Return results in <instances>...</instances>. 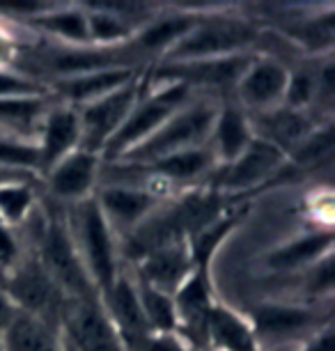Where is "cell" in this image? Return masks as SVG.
<instances>
[{"label": "cell", "instance_id": "6da1fadb", "mask_svg": "<svg viewBox=\"0 0 335 351\" xmlns=\"http://www.w3.org/2000/svg\"><path fill=\"white\" fill-rule=\"evenodd\" d=\"M216 115H219V110L209 104L184 106L166 124H161L147 141L129 149L122 158L131 163H152L156 158L177 154V152L202 147V143L212 138Z\"/></svg>", "mask_w": 335, "mask_h": 351}, {"label": "cell", "instance_id": "7a4b0ae2", "mask_svg": "<svg viewBox=\"0 0 335 351\" xmlns=\"http://www.w3.org/2000/svg\"><path fill=\"white\" fill-rule=\"evenodd\" d=\"M255 39L258 30L241 19H198L193 30L168 51V58L170 62H193L241 56Z\"/></svg>", "mask_w": 335, "mask_h": 351}, {"label": "cell", "instance_id": "3957f363", "mask_svg": "<svg viewBox=\"0 0 335 351\" xmlns=\"http://www.w3.org/2000/svg\"><path fill=\"white\" fill-rule=\"evenodd\" d=\"M188 88L182 83H168L166 88L154 92L145 99H138L134 110L129 112V117L124 120L120 131L110 138L106 145L108 156H124L129 149H134L136 145L147 141L161 124H166L177 110H182L186 106Z\"/></svg>", "mask_w": 335, "mask_h": 351}, {"label": "cell", "instance_id": "277c9868", "mask_svg": "<svg viewBox=\"0 0 335 351\" xmlns=\"http://www.w3.org/2000/svg\"><path fill=\"white\" fill-rule=\"evenodd\" d=\"M138 99H140V85L138 81H131L97 101L85 104L83 110L78 112L83 149L95 152V154L106 149L108 141L120 131Z\"/></svg>", "mask_w": 335, "mask_h": 351}, {"label": "cell", "instance_id": "5b68a950", "mask_svg": "<svg viewBox=\"0 0 335 351\" xmlns=\"http://www.w3.org/2000/svg\"><path fill=\"white\" fill-rule=\"evenodd\" d=\"M81 260L88 269L92 285H99L103 291H110L115 282V253H113V237L106 216L101 214L97 200H88L81 207Z\"/></svg>", "mask_w": 335, "mask_h": 351}, {"label": "cell", "instance_id": "8992f818", "mask_svg": "<svg viewBox=\"0 0 335 351\" xmlns=\"http://www.w3.org/2000/svg\"><path fill=\"white\" fill-rule=\"evenodd\" d=\"M44 269L58 287H67L78 299H92V280L81 260L69 230L60 223H51L44 237Z\"/></svg>", "mask_w": 335, "mask_h": 351}, {"label": "cell", "instance_id": "52a82bcc", "mask_svg": "<svg viewBox=\"0 0 335 351\" xmlns=\"http://www.w3.org/2000/svg\"><path fill=\"white\" fill-rule=\"evenodd\" d=\"M251 56H229L216 58V60H193V62H170L168 67L159 69L156 81L190 85H214V88H227L239 83V78L251 67Z\"/></svg>", "mask_w": 335, "mask_h": 351}, {"label": "cell", "instance_id": "ba28073f", "mask_svg": "<svg viewBox=\"0 0 335 351\" xmlns=\"http://www.w3.org/2000/svg\"><path fill=\"white\" fill-rule=\"evenodd\" d=\"M67 330L78 351H124L113 319L95 299H78L67 315Z\"/></svg>", "mask_w": 335, "mask_h": 351}, {"label": "cell", "instance_id": "9c48e42d", "mask_svg": "<svg viewBox=\"0 0 335 351\" xmlns=\"http://www.w3.org/2000/svg\"><path fill=\"white\" fill-rule=\"evenodd\" d=\"M290 71L275 60H258L251 62L246 74L236 83V95L239 101L251 110L269 112L280 108L282 99L287 92Z\"/></svg>", "mask_w": 335, "mask_h": 351}, {"label": "cell", "instance_id": "30bf717a", "mask_svg": "<svg viewBox=\"0 0 335 351\" xmlns=\"http://www.w3.org/2000/svg\"><path fill=\"white\" fill-rule=\"evenodd\" d=\"M193 262V255L182 237L166 241L163 246L149 250L142 260V282L163 294H170L173 289L182 287V282L190 276Z\"/></svg>", "mask_w": 335, "mask_h": 351}, {"label": "cell", "instance_id": "8fae6325", "mask_svg": "<svg viewBox=\"0 0 335 351\" xmlns=\"http://www.w3.org/2000/svg\"><path fill=\"white\" fill-rule=\"evenodd\" d=\"M81 143V120L78 110L71 106H58L44 115L42 141H39V170L49 172L64 156L76 152Z\"/></svg>", "mask_w": 335, "mask_h": 351}, {"label": "cell", "instance_id": "7c38bea8", "mask_svg": "<svg viewBox=\"0 0 335 351\" xmlns=\"http://www.w3.org/2000/svg\"><path fill=\"white\" fill-rule=\"evenodd\" d=\"M58 285L49 271L44 269L42 262H28L10 278L8 291L18 306L28 315H44L51 313L58 303Z\"/></svg>", "mask_w": 335, "mask_h": 351}, {"label": "cell", "instance_id": "4fadbf2b", "mask_svg": "<svg viewBox=\"0 0 335 351\" xmlns=\"http://www.w3.org/2000/svg\"><path fill=\"white\" fill-rule=\"evenodd\" d=\"M97 172H99V154L76 149L49 170V186L58 197L81 200L95 184Z\"/></svg>", "mask_w": 335, "mask_h": 351}, {"label": "cell", "instance_id": "5bb4252c", "mask_svg": "<svg viewBox=\"0 0 335 351\" xmlns=\"http://www.w3.org/2000/svg\"><path fill=\"white\" fill-rule=\"evenodd\" d=\"M282 158H285V152L278 149L275 145L253 138L251 145L241 152V156L225 165V175H223L225 186L229 189L253 186V184L273 175L280 168Z\"/></svg>", "mask_w": 335, "mask_h": 351}, {"label": "cell", "instance_id": "9a60e30c", "mask_svg": "<svg viewBox=\"0 0 335 351\" xmlns=\"http://www.w3.org/2000/svg\"><path fill=\"white\" fill-rule=\"evenodd\" d=\"M49 67L64 78H74L92 74V71L131 67V58H127V53L120 46H97V49H92V46H76V49L58 51L51 58Z\"/></svg>", "mask_w": 335, "mask_h": 351}, {"label": "cell", "instance_id": "2e32d148", "mask_svg": "<svg viewBox=\"0 0 335 351\" xmlns=\"http://www.w3.org/2000/svg\"><path fill=\"white\" fill-rule=\"evenodd\" d=\"M156 195L149 191L140 189H129V186H110L103 189L99 200L101 214L106 216V221H115L120 228H134L147 221L149 211L156 207Z\"/></svg>", "mask_w": 335, "mask_h": 351}, {"label": "cell", "instance_id": "e0dca14e", "mask_svg": "<svg viewBox=\"0 0 335 351\" xmlns=\"http://www.w3.org/2000/svg\"><path fill=\"white\" fill-rule=\"evenodd\" d=\"M136 81L134 67H120V69H103L92 71V74L62 78L58 83V92L71 104H90L97 99L110 95V92L120 90L122 85Z\"/></svg>", "mask_w": 335, "mask_h": 351}, {"label": "cell", "instance_id": "ac0fdd59", "mask_svg": "<svg viewBox=\"0 0 335 351\" xmlns=\"http://www.w3.org/2000/svg\"><path fill=\"white\" fill-rule=\"evenodd\" d=\"M214 141V154L221 156L223 163H232L234 158L241 156L248 145L253 141V131L248 124V115L244 108L236 106H227V108L219 110L212 131Z\"/></svg>", "mask_w": 335, "mask_h": 351}, {"label": "cell", "instance_id": "d6986e66", "mask_svg": "<svg viewBox=\"0 0 335 351\" xmlns=\"http://www.w3.org/2000/svg\"><path fill=\"white\" fill-rule=\"evenodd\" d=\"M108 301H110V308H113L117 328H120L117 333L129 335L131 340H147V335L152 333V330L147 326L138 289L131 287L127 280H115L113 287L108 291Z\"/></svg>", "mask_w": 335, "mask_h": 351}, {"label": "cell", "instance_id": "ffe728a7", "mask_svg": "<svg viewBox=\"0 0 335 351\" xmlns=\"http://www.w3.org/2000/svg\"><path fill=\"white\" fill-rule=\"evenodd\" d=\"M3 333L8 351H58L53 330L42 317L16 313Z\"/></svg>", "mask_w": 335, "mask_h": 351}, {"label": "cell", "instance_id": "44dd1931", "mask_svg": "<svg viewBox=\"0 0 335 351\" xmlns=\"http://www.w3.org/2000/svg\"><path fill=\"white\" fill-rule=\"evenodd\" d=\"M260 120H262V141L275 145L282 152L297 147L310 134L306 117L299 110L285 108V106L269 112H260Z\"/></svg>", "mask_w": 335, "mask_h": 351}, {"label": "cell", "instance_id": "7402d4cb", "mask_svg": "<svg viewBox=\"0 0 335 351\" xmlns=\"http://www.w3.org/2000/svg\"><path fill=\"white\" fill-rule=\"evenodd\" d=\"M214 163V152L207 147H195V149H184L177 152V154L156 158L152 163H145L149 172L154 175H161L166 180L173 182H186V180H195L202 172L212 168Z\"/></svg>", "mask_w": 335, "mask_h": 351}, {"label": "cell", "instance_id": "603a6c76", "mask_svg": "<svg viewBox=\"0 0 335 351\" xmlns=\"http://www.w3.org/2000/svg\"><path fill=\"white\" fill-rule=\"evenodd\" d=\"M198 23L195 16L188 14H175V16H166V19H156V21L147 23L142 28L140 35L136 37V46L140 51H170L173 46L188 35L193 30V25Z\"/></svg>", "mask_w": 335, "mask_h": 351}, {"label": "cell", "instance_id": "cb8c5ba5", "mask_svg": "<svg viewBox=\"0 0 335 351\" xmlns=\"http://www.w3.org/2000/svg\"><path fill=\"white\" fill-rule=\"evenodd\" d=\"M312 319V313H308L306 308L264 306L255 317V326H258V333L264 337H285L308 328Z\"/></svg>", "mask_w": 335, "mask_h": 351}, {"label": "cell", "instance_id": "d4e9b609", "mask_svg": "<svg viewBox=\"0 0 335 351\" xmlns=\"http://www.w3.org/2000/svg\"><path fill=\"white\" fill-rule=\"evenodd\" d=\"M32 23L51 35L64 39L76 46H90V32H88V12L83 8L74 10H58V12H44L32 19Z\"/></svg>", "mask_w": 335, "mask_h": 351}, {"label": "cell", "instance_id": "484cf974", "mask_svg": "<svg viewBox=\"0 0 335 351\" xmlns=\"http://www.w3.org/2000/svg\"><path fill=\"white\" fill-rule=\"evenodd\" d=\"M207 335L212 337L214 344H219L225 351H253V335L246 328V324L232 315L229 310L212 308L209 313V326Z\"/></svg>", "mask_w": 335, "mask_h": 351}, {"label": "cell", "instance_id": "4316f807", "mask_svg": "<svg viewBox=\"0 0 335 351\" xmlns=\"http://www.w3.org/2000/svg\"><path fill=\"white\" fill-rule=\"evenodd\" d=\"M46 112L49 110L42 97L0 99V127L10 134H30Z\"/></svg>", "mask_w": 335, "mask_h": 351}, {"label": "cell", "instance_id": "83f0119b", "mask_svg": "<svg viewBox=\"0 0 335 351\" xmlns=\"http://www.w3.org/2000/svg\"><path fill=\"white\" fill-rule=\"evenodd\" d=\"M333 243V237L324 232V234H310L303 237L301 241H294L290 246L275 250V253L269 257V264L273 269H297L303 267V264L319 260L321 253H328Z\"/></svg>", "mask_w": 335, "mask_h": 351}, {"label": "cell", "instance_id": "f1b7e54d", "mask_svg": "<svg viewBox=\"0 0 335 351\" xmlns=\"http://www.w3.org/2000/svg\"><path fill=\"white\" fill-rule=\"evenodd\" d=\"M138 296H140V306L149 330H159L161 335H168L177 324L175 301L170 299V294H163V291L142 282L140 289H138Z\"/></svg>", "mask_w": 335, "mask_h": 351}, {"label": "cell", "instance_id": "f546056e", "mask_svg": "<svg viewBox=\"0 0 335 351\" xmlns=\"http://www.w3.org/2000/svg\"><path fill=\"white\" fill-rule=\"evenodd\" d=\"M88 32H90V44L120 46L124 39L134 35V28H129L115 14H110V12L101 10L99 5L92 3L88 12Z\"/></svg>", "mask_w": 335, "mask_h": 351}, {"label": "cell", "instance_id": "4dcf8cb0", "mask_svg": "<svg viewBox=\"0 0 335 351\" xmlns=\"http://www.w3.org/2000/svg\"><path fill=\"white\" fill-rule=\"evenodd\" d=\"M32 204V191L25 182L0 186V218L5 223H18Z\"/></svg>", "mask_w": 335, "mask_h": 351}, {"label": "cell", "instance_id": "1f68e13d", "mask_svg": "<svg viewBox=\"0 0 335 351\" xmlns=\"http://www.w3.org/2000/svg\"><path fill=\"white\" fill-rule=\"evenodd\" d=\"M292 30V35H297L308 49H328L333 44V12H326L319 19L299 23Z\"/></svg>", "mask_w": 335, "mask_h": 351}, {"label": "cell", "instance_id": "d6a6232c", "mask_svg": "<svg viewBox=\"0 0 335 351\" xmlns=\"http://www.w3.org/2000/svg\"><path fill=\"white\" fill-rule=\"evenodd\" d=\"M331 147H333V129L326 127L317 131V134H308L303 141L294 147V156H297L301 163H310L328 154Z\"/></svg>", "mask_w": 335, "mask_h": 351}, {"label": "cell", "instance_id": "836d02e7", "mask_svg": "<svg viewBox=\"0 0 335 351\" xmlns=\"http://www.w3.org/2000/svg\"><path fill=\"white\" fill-rule=\"evenodd\" d=\"M39 92H44V88L37 81H30V78H25V76L0 69V99L39 97Z\"/></svg>", "mask_w": 335, "mask_h": 351}, {"label": "cell", "instance_id": "e575fe53", "mask_svg": "<svg viewBox=\"0 0 335 351\" xmlns=\"http://www.w3.org/2000/svg\"><path fill=\"white\" fill-rule=\"evenodd\" d=\"M16 257H18L16 239L12 237L8 225L0 223V267H10V264H14Z\"/></svg>", "mask_w": 335, "mask_h": 351}, {"label": "cell", "instance_id": "d590c367", "mask_svg": "<svg viewBox=\"0 0 335 351\" xmlns=\"http://www.w3.org/2000/svg\"><path fill=\"white\" fill-rule=\"evenodd\" d=\"M49 5L46 3H0V12L5 14H23V16H30L35 19L39 14H44Z\"/></svg>", "mask_w": 335, "mask_h": 351}, {"label": "cell", "instance_id": "8d00e7d4", "mask_svg": "<svg viewBox=\"0 0 335 351\" xmlns=\"http://www.w3.org/2000/svg\"><path fill=\"white\" fill-rule=\"evenodd\" d=\"M14 308H12V301L10 296H5L3 291H0V330L8 328V324L12 322V317H14Z\"/></svg>", "mask_w": 335, "mask_h": 351}, {"label": "cell", "instance_id": "74e56055", "mask_svg": "<svg viewBox=\"0 0 335 351\" xmlns=\"http://www.w3.org/2000/svg\"><path fill=\"white\" fill-rule=\"evenodd\" d=\"M32 172H23V170H12V168H0V186L3 184H18L25 182Z\"/></svg>", "mask_w": 335, "mask_h": 351}, {"label": "cell", "instance_id": "f35d334b", "mask_svg": "<svg viewBox=\"0 0 335 351\" xmlns=\"http://www.w3.org/2000/svg\"><path fill=\"white\" fill-rule=\"evenodd\" d=\"M306 351H333V333L326 330L324 335L317 337V342H312Z\"/></svg>", "mask_w": 335, "mask_h": 351}, {"label": "cell", "instance_id": "ab89813d", "mask_svg": "<svg viewBox=\"0 0 335 351\" xmlns=\"http://www.w3.org/2000/svg\"><path fill=\"white\" fill-rule=\"evenodd\" d=\"M10 53H12V49H10V44H8V39H5L3 35H0V62H5L10 58Z\"/></svg>", "mask_w": 335, "mask_h": 351}]
</instances>
